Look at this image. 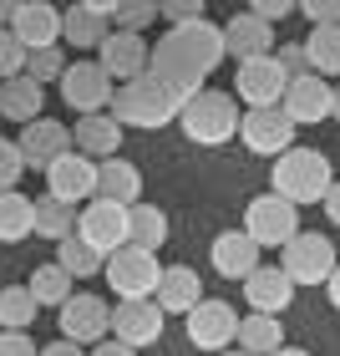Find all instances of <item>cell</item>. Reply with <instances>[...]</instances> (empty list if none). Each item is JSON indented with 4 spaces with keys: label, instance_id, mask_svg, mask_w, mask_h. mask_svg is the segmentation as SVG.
<instances>
[{
    "label": "cell",
    "instance_id": "cell-1",
    "mask_svg": "<svg viewBox=\"0 0 340 356\" xmlns=\"http://www.w3.org/2000/svg\"><path fill=\"white\" fill-rule=\"evenodd\" d=\"M223 61V36L219 26L198 15V21H183V26H168L163 41L148 46V82L168 97L173 107H183L193 92L208 87V72Z\"/></svg>",
    "mask_w": 340,
    "mask_h": 356
},
{
    "label": "cell",
    "instance_id": "cell-2",
    "mask_svg": "<svg viewBox=\"0 0 340 356\" xmlns=\"http://www.w3.org/2000/svg\"><path fill=\"white\" fill-rule=\"evenodd\" d=\"M269 188L280 193L284 204H295V209L300 204H320L335 188V168H330V158L320 148H289V153L274 158Z\"/></svg>",
    "mask_w": 340,
    "mask_h": 356
},
{
    "label": "cell",
    "instance_id": "cell-3",
    "mask_svg": "<svg viewBox=\"0 0 340 356\" xmlns=\"http://www.w3.org/2000/svg\"><path fill=\"white\" fill-rule=\"evenodd\" d=\"M178 122H183V133L193 143H203V148H223V143L239 133V102L229 92L203 87V92H193L188 102L178 107Z\"/></svg>",
    "mask_w": 340,
    "mask_h": 356
},
{
    "label": "cell",
    "instance_id": "cell-4",
    "mask_svg": "<svg viewBox=\"0 0 340 356\" xmlns=\"http://www.w3.org/2000/svg\"><path fill=\"white\" fill-rule=\"evenodd\" d=\"M107 118L117 122V127H142V133H153V127H168V122L178 118V107H173L168 97L148 82V76H137V82L112 87Z\"/></svg>",
    "mask_w": 340,
    "mask_h": 356
},
{
    "label": "cell",
    "instance_id": "cell-5",
    "mask_svg": "<svg viewBox=\"0 0 340 356\" xmlns=\"http://www.w3.org/2000/svg\"><path fill=\"white\" fill-rule=\"evenodd\" d=\"M244 234H249L254 250H284L300 234V209L284 204L280 193H259L244 209Z\"/></svg>",
    "mask_w": 340,
    "mask_h": 356
},
{
    "label": "cell",
    "instance_id": "cell-6",
    "mask_svg": "<svg viewBox=\"0 0 340 356\" xmlns=\"http://www.w3.org/2000/svg\"><path fill=\"white\" fill-rule=\"evenodd\" d=\"M280 270H284V280L295 285V290H300V285H325L330 275H335V239H330V234L300 229V234L284 245Z\"/></svg>",
    "mask_w": 340,
    "mask_h": 356
},
{
    "label": "cell",
    "instance_id": "cell-7",
    "mask_svg": "<svg viewBox=\"0 0 340 356\" xmlns=\"http://www.w3.org/2000/svg\"><path fill=\"white\" fill-rule=\"evenodd\" d=\"M56 321H61V341H71V346H96V341H107V331H112V305L102 296H92V290H71L67 300L56 305Z\"/></svg>",
    "mask_w": 340,
    "mask_h": 356
},
{
    "label": "cell",
    "instance_id": "cell-8",
    "mask_svg": "<svg viewBox=\"0 0 340 356\" xmlns=\"http://www.w3.org/2000/svg\"><path fill=\"white\" fill-rule=\"evenodd\" d=\"M158 275H163L158 254H148V250H133V245H122L117 254H107V260H102V280H107L112 290H117L122 300H153Z\"/></svg>",
    "mask_w": 340,
    "mask_h": 356
},
{
    "label": "cell",
    "instance_id": "cell-9",
    "mask_svg": "<svg viewBox=\"0 0 340 356\" xmlns=\"http://www.w3.org/2000/svg\"><path fill=\"white\" fill-rule=\"evenodd\" d=\"M92 254H117L127 245V209L122 204H107V199H87L76 209V229H71Z\"/></svg>",
    "mask_w": 340,
    "mask_h": 356
},
{
    "label": "cell",
    "instance_id": "cell-10",
    "mask_svg": "<svg viewBox=\"0 0 340 356\" xmlns=\"http://www.w3.org/2000/svg\"><path fill=\"white\" fill-rule=\"evenodd\" d=\"M340 97H335V82H325V76H289V87L280 97V112L289 118V127H310V122H325L335 118Z\"/></svg>",
    "mask_w": 340,
    "mask_h": 356
},
{
    "label": "cell",
    "instance_id": "cell-11",
    "mask_svg": "<svg viewBox=\"0 0 340 356\" xmlns=\"http://www.w3.org/2000/svg\"><path fill=\"white\" fill-rule=\"evenodd\" d=\"M239 143H244L249 153H269L280 158L295 148V127H289V118L280 107H254V112H239Z\"/></svg>",
    "mask_w": 340,
    "mask_h": 356
},
{
    "label": "cell",
    "instance_id": "cell-12",
    "mask_svg": "<svg viewBox=\"0 0 340 356\" xmlns=\"http://www.w3.org/2000/svg\"><path fill=\"white\" fill-rule=\"evenodd\" d=\"M284 87H289V76L280 72V61H274V56L239 61V72H234V97H239L249 112H254V107H280Z\"/></svg>",
    "mask_w": 340,
    "mask_h": 356
},
{
    "label": "cell",
    "instance_id": "cell-13",
    "mask_svg": "<svg viewBox=\"0 0 340 356\" xmlns=\"http://www.w3.org/2000/svg\"><path fill=\"white\" fill-rule=\"evenodd\" d=\"M46 199H56L67 209L96 199V163L82 158V153H61L56 163L46 168Z\"/></svg>",
    "mask_w": 340,
    "mask_h": 356
},
{
    "label": "cell",
    "instance_id": "cell-14",
    "mask_svg": "<svg viewBox=\"0 0 340 356\" xmlns=\"http://www.w3.org/2000/svg\"><path fill=\"white\" fill-rule=\"evenodd\" d=\"M10 36L21 51H46V46L61 41V10L51 0H21V6L10 10Z\"/></svg>",
    "mask_w": 340,
    "mask_h": 356
},
{
    "label": "cell",
    "instance_id": "cell-15",
    "mask_svg": "<svg viewBox=\"0 0 340 356\" xmlns=\"http://www.w3.org/2000/svg\"><path fill=\"white\" fill-rule=\"evenodd\" d=\"M15 153H21V163H26V168L46 173L61 153H71V127H67V122H56V118H36V122H26V127H21V138H15Z\"/></svg>",
    "mask_w": 340,
    "mask_h": 356
},
{
    "label": "cell",
    "instance_id": "cell-16",
    "mask_svg": "<svg viewBox=\"0 0 340 356\" xmlns=\"http://www.w3.org/2000/svg\"><path fill=\"white\" fill-rule=\"evenodd\" d=\"M61 97H67L71 112H82V118H92V112H102L112 102V82L107 72L96 67V61H67V72H61Z\"/></svg>",
    "mask_w": 340,
    "mask_h": 356
},
{
    "label": "cell",
    "instance_id": "cell-17",
    "mask_svg": "<svg viewBox=\"0 0 340 356\" xmlns=\"http://www.w3.org/2000/svg\"><path fill=\"white\" fill-rule=\"evenodd\" d=\"M96 67L107 72V82L112 87H122V82H137L142 72H148V41L142 36H127V31H107V41L96 46Z\"/></svg>",
    "mask_w": 340,
    "mask_h": 356
},
{
    "label": "cell",
    "instance_id": "cell-18",
    "mask_svg": "<svg viewBox=\"0 0 340 356\" xmlns=\"http://www.w3.org/2000/svg\"><path fill=\"white\" fill-rule=\"evenodd\" d=\"M183 321H188V341L198 346V351H229L234 346L239 316H234L229 300H198Z\"/></svg>",
    "mask_w": 340,
    "mask_h": 356
},
{
    "label": "cell",
    "instance_id": "cell-19",
    "mask_svg": "<svg viewBox=\"0 0 340 356\" xmlns=\"http://www.w3.org/2000/svg\"><path fill=\"white\" fill-rule=\"evenodd\" d=\"M112 341L127 346V351H142L153 346L158 336H163V311H158L153 300H122L117 311H112Z\"/></svg>",
    "mask_w": 340,
    "mask_h": 356
},
{
    "label": "cell",
    "instance_id": "cell-20",
    "mask_svg": "<svg viewBox=\"0 0 340 356\" xmlns=\"http://www.w3.org/2000/svg\"><path fill=\"white\" fill-rule=\"evenodd\" d=\"M219 36H223V56H234V61L274 56V46H280V36H274V26L254 21L249 10H239L229 26H219Z\"/></svg>",
    "mask_w": 340,
    "mask_h": 356
},
{
    "label": "cell",
    "instance_id": "cell-21",
    "mask_svg": "<svg viewBox=\"0 0 340 356\" xmlns=\"http://www.w3.org/2000/svg\"><path fill=\"white\" fill-rule=\"evenodd\" d=\"M244 300H249V316H280L289 311V300H295V285L284 280L280 265H259L254 275H244Z\"/></svg>",
    "mask_w": 340,
    "mask_h": 356
},
{
    "label": "cell",
    "instance_id": "cell-22",
    "mask_svg": "<svg viewBox=\"0 0 340 356\" xmlns=\"http://www.w3.org/2000/svg\"><path fill=\"white\" fill-rule=\"evenodd\" d=\"M198 300H203V280H198V270H188V265H168L163 275H158L153 305H158L163 316H188Z\"/></svg>",
    "mask_w": 340,
    "mask_h": 356
},
{
    "label": "cell",
    "instance_id": "cell-23",
    "mask_svg": "<svg viewBox=\"0 0 340 356\" xmlns=\"http://www.w3.org/2000/svg\"><path fill=\"white\" fill-rule=\"evenodd\" d=\"M107 6L102 0H82V6H67L61 10V41H71L76 51H96L107 41Z\"/></svg>",
    "mask_w": 340,
    "mask_h": 356
},
{
    "label": "cell",
    "instance_id": "cell-24",
    "mask_svg": "<svg viewBox=\"0 0 340 356\" xmlns=\"http://www.w3.org/2000/svg\"><path fill=\"white\" fill-rule=\"evenodd\" d=\"M122 148V127L107 118V112H92V118H76L71 127V153L92 158V163H102V158H117Z\"/></svg>",
    "mask_w": 340,
    "mask_h": 356
},
{
    "label": "cell",
    "instance_id": "cell-25",
    "mask_svg": "<svg viewBox=\"0 0 340 356\" xmlns=\"http://www.w3.org/2000/svg\"><path fill=\"white\" fill-rule=\"evenodd\" d=\"M96 199L122 204V209L142 204V168L127 163V158H102L96 163Z\"/></svg>",
    "mask_w": 340,
    "mask_h": 356
},
{
    "label": "cell",
    "instance_id": "cell-26",
    "mask_svg": "<svg viewBox=\"0 0 340 356\" xmlns=\"http://www.w3.org/2000/svg\"><path fill=\"white\" fill-rule=\"evenodd\" d=\"M208 260H214L219 275H229V280H244V275L259 270V250L249 245L244 229H223V234L214 239V250H208Z\"/></svg>",
    "mask_w": 340,
    "mask_h": 356
},
{
    "label": "cell",
    "instance_id": "cell-27",
    "mask_svg": "<svg viewBox=\"0 0 340 356\" xmlns=\"http://www.w3.org/2000/svg\"><path fill=\"white\" fill-rule=\"evenodd\" d=\"M127 245L158 254V250L168 245V214L158 204H148V199L133 204V209H127Z\"/></svg>",
    "mask_w": 340,
    "mask_h": 356
},
{
    "label": "cell",
    "instance_id": "cell-28",
    "mask_svg": "<svg viewBox=\"0 0 340 356\" xmlns=\"http://www.w3.org/2000/svg\"><path fill=\"white\" fill-rule=\"evenodd\" d=\"M234 341L244 356H274L284 346V326H280V316H239Z\"/></svg>",
    "mask_w": 340,
    "mask_h": 356
},
{
    "label": "cell",
    "instance_id": "cell-29",
    "mask_svg": "<svg viewBox=\"0 0 340 356\" xmlns=\"http://www.w3.org/2000/svg\"><path fill=\"white\" fill-rule=\"evenodd\" d=\"M41 87L36 82H26V76H10V82H0V118H10V122H36L41 118Z\"/></svg>",
    "mask_w": 340,
    "mask_h": 356
},
{
    "label": "cell",
    "instance_id": "cell-30",
    "mask_svg": "<svg viewBox=\"0 0 340 356\" xmlns=\"http://www.w3.org/2000/svg\"><path fill=\"white\" fill-rule=\"evenodd\" d=\"M305 61H310V76H325V82H335L340 72V31L335 26H315L310 36L300 41Z\"/></svg>",
    "mask_w": 340,
    "mask_h": 356
},
{
    "label": "cell",
    "instance_id": "cell-31",
    "mask_svg": "<svg viewBox=\"0 0 340 356\" xmlns=\"http://www.w3.org/2000/svg\"><path fill=\"white\" fill-rule=\"evenodd\" d=\"M76 229V209L56 204V199H31V234L51 239V245H61Z\"/></svg>",
    "mask_w": 340,
    "mask_h": 356
},
{
    "label": "cell",
    "instance_id": "cell-32",
    "mask_svg": "<svg viewBox=\"0 0 340 356\" xmlns=\"http://www.w3.org/2000/svg\"><path fill=\"white\" fill-rule=\"evenodd\" d=\"M71 290L76 285L61 275V265H36V270H31V280H26V296L36 300V311H41V305H61Z\"/></svg>",
    "mask_w": 340,
    "mask_h": 356
},
{
    "label": "cell",
    "instance_id": "cell-33",
    "mask_svg": "<svg viewBox=\"0 0 340 356\" xmlns=\"http://www.w3.org/2000/svg\"><path fill=\"white\" fill-rule=\"evenodd\" d=\"M31 239V199L26 193H0V245H21Z\"/></svg>",
    "mask_w": 340,
    "mask_h": 356
},
{
    "label": "cell",
    "instance_id": "cell-34",
    "mask_svg": "<svg viewBox=\"0 0 340 356\" xmlns=\"http://www.w3.org/2000/svg\"><path fill=\"white\" fill-rule=\"evenodd\" d=\"M51 265H61V275H67V280L76 285L82 275H102V254H92L76 234H67V239L56 245V260H51Z\"/></svg>",
    "mask_w": 340,
    "mask_h": 356
},
{
    "label": "cell",
    "instance_id": "cell-35",
    "mask_svg": "<svg viewBox=\"0 0 340 356\" xmlns=\"http://www.w3.org/2000/svg\"><path fill=\"white\" fill-rule=\"evenodd\" d=\"M36 321V300L26 296V285H0V331H31Z\"/></svg>",
    "mask_w": 340,
    "mask_h": 356
},
{
    "label": "cell",
    "instance_id": "cell-36",
    "mask_svg": "<svg viewBox=\"0 0 340 356\" xmlns=\"http://www.w3.org/2000/svg\"><path fill=\"white\" fill-rule=\"evenodd\" d=\"M61 72H67V56H61V46H46V51H26V67H21L26 82L46 87V82H61Z\"/></svg>",
    "mask_w": 340,
    "mask_h": 356
},
{
    "label": "cell",
    "instance_id": "cell-37",
    "mask_svg": "<svg viewBox=\"0 0 340 356\" xmlns=\"http://www.w3.org/2000/svg\"><path fill=\"white\" fill-rule=\"evenodd\" d=\"M158 21V6L153 0H133V6H107V26L112 31H127V36H137L142 26Z\"/></svg>",
    "mask_w": 340,
    "mask_h": 356
},
{
    "label": "cell",
    "instance_id": "cell-38",
    "mask_svg": "<svg viewBox=\"0 0 340 356\" xmlns=\"http://www.w3.org/2000/svg\"><path fill=\"white\" fill-rule=\"evenodd\" d=\"M21 67H26V51L15 46V36H10V31H0V82L21 76Z\"/></svg>",
    "mask_w": 340,
    "mask_h": 356
},
{
    "label": "cell",
    "instance_id": "cell-39",
    "mask_svg": "<svg viewBox=\"0 0 340 356\" xmlns=\"http://www.w3.org/2000/svg\"><path fill=\"white\" fill-rule=\"evenodd\" d=\"M21 173H26V163H21V153H15V143L0 138V193H10Z\"/></svg>",
    "mask_w": 340,
    "mask_h": 356
},
{
    "label": "cell",
    "instance_id": "cell-40",
    "mask_svg": "<svg viewBox=\"0 0 340 356\" xmlns=\"http://www.w3.org/2000/svg\"><path fill=\"white\" fill-rule=\"evenodd\" d=\"M274 61H280V72H284V76H289V72H295V76H305V72H310V61H305L300 41H289V46H274Z\"/></svg>",
    "mask_w": 340,
    "mask_h": 356
},
{
    "label": "cell",
    "instance_id": "cell-41",
    "mask_svg": "<svg viewBox=\"0 0 340 356\" xmlns=\"http://www.w3.org/2000/svg\"><path fill=\"white\" fill-rule=\"evenodd\" d=\"M41 346L31 341V331H0V356H36Z\"/></svg>",
    "mask_w": 340,
    "mask_h": 356
},
{
    "label": "cell",
    "instance_id": "cell-42",
    "mask_svg": "<svg viewBox=\"0 0 340 356\" xmlns=\"http://www.w3.org/2000/svg\"><path fill=\"white\" fill-rule=\"evenodd\" d=\"M289 10H295V6H289V0H254V6H249V15H254V21H264V26L284 21Z\"/></svg>",
    "mask_w": 340,
    "mask_h": 356
},
{
    "label": "cell",
    "instance_id": "cell-43",
    "mask_svg": "<svg viewBox=\"0 0 340 356\" xmlns=\"http://www.w3.org/2000/svg\"><path fill=\"white\" fill-rule=\"evenodd\" d=\"M158 15H168V26H183V21H198L203 6L198 0H173V6H158Z\"/></svg>",
    "mask_w": 340,
    "mask_h": 356
},
{
    "label": "cell",
    "instance_id": "cell-44",
    "mask_svg": "<svg viewBox=\"0 0 340 356\" xmlns=\"http://www.w3.org/2000/svg\"><path fill=\"white\" fill-rule=\"evenodd\" d=\"M300 10L310 15V26H335V21H340V6H335V0H305Z\"/></svg>",
    "mask_w": 340,
    "mask_h": 356
},
{
    "label": "cell",
    "instance_id": "cell-45",
    "mask_svg": "<svg viewBox=\"0 0 340 356\" xmlns=\"http://www.w3.org/2000/svg\"><path fill=\"white\" fill-rule=\"evenodd\" d=\"M87 356H137V351H127V346H117V341H96Z\"/></svg>",
    "mask_w": 340,
    "mask_h": 356
},
{
    "label": "cell",
    "instance_id": "cell-46",
    "mask_svg": "<svg viewBox=\"0 0 340 356\" xmlns=\"http://www.w3.org/2000/svg\"><path fill=\"white\" fill-rule=\"evenodd\" d=\"M36 356H87L82 346H71V341H51L46 351H36Z\"/></svg>",
    "mask_w": 340,
    "mask_h": 356
},
{
    "label": "cell",
    "instance_id": "cell-47",
    "mask_svg": "<svg viewBox=\"0 0 340 356\" xmlns=\"http://www.w3.org/2000/svg\"><path fill=\"white\" fill-rule=\"evenodd\" d=\"M320 204H325V214H330V224H335V219H340V188H330Z\"/></svg>",
    "mask_w": 340,
    "mask_h": 356
},
{
    "label": "cell",
    "instance_id": "cell-48",
    "mask_svg": "<svg viewBox=\"0 0 340 356\" xmlns=\"http://www.w3.org/2000/svg\"><path fill=\"white\" fill-rule=\"evenodd\" d=\"M10 10H15V6H10V0H0V31H6V26H10Z\"/></svg>",
    "mask_w": 340,
    "mask_h": 356
},
{
    "label": "cell",
    "instance_id": "cell-49",
    "mask_svg": "<svg viewBox=\"0 0 340 356\" xmlns=\"http://www.w3.org/2000/svg\"><path fill=\"white\" fill-rule=\"evenodd\" d=\"M274 356H310V351H300V346H280Z\"/></svg>",
    "mask_w": 340,
    "mask_h": 356
},
{
    "label": "cell",
    "instance_id": "cell-50",
    "mask_svg": "<svg viewBox=\"0 0 340 356\" xmlns=\"http://www.w3.org/2000/svg\"><path fill=\"white\" fill-rule=\"evenodd\" d=\"M219 356H244V351H219Z\"/></svg>",
    "mask_w": 340,
    "mask_h": 356
}]
</instances>
